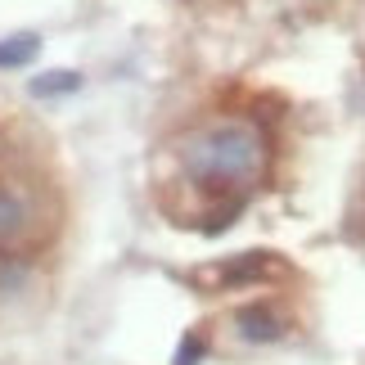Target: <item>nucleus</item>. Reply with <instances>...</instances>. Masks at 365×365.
<instances>
[{"label": "nucleus", "instance_id": "nucleus-6", "mask_svg": "<svg viewBox=\"0 0 365 365\" xmlns=\"http://www.w3.org/2000/svg\"><path fill=\"white\" fill-rule=\"evenodd\" d=\"M36 50H41L36 32H19V36H5V41H0V68H27V63L36 59Z\"/></svg>", "mask_w": 365, "mask_h": 365}, {"label": "nucleus", "instance_id": "nucleus-7", "mask_svg": "<svg viewBox=\"0 0 365 365\" xmlns=\"http://www.w3.org/2000/svg\"><path fill=\"white\" fill-rule=\"evenodd\" d=\"M81 86V77L77 73H46V77H36L32 81V95H41V100H46V95H68V91H77Z\"/></svg>", "mask_w": 365, "mask_h": 365}, {"label": "nucleus", "instance_id": "nucleus-4", "mask_svg": "<svg viewBox=\"0 0 365 365\" xmlns=\"http://www.w3.org/2000/svg\"><path fill=\"white\" fill-rule=\"evenodd\" d=\"M36 284V262L27 248H0V298H19Z\"/></svg>", "mask_w": 365, "mask_h": 365}, {"label": "nucleus", "instance_id": "nucleus-1", "mask_svg": "<svg viewBox=\"0 0 365 365\" xmlns=\"http://www.w3.org/2000/svg\"><path fill=\"white\" fill-rule=\"evenodd\" d=\"M176 158L194 185L212 194H248L266 176L271 140L248 118H217L180 140Z\"/></svg>", "mask_w": 365, "mask_h": 365}, {"label": "nucleus", "instance_id": "nucleus-5", "mask_svg": "<svg viewBox=\"0 0 365 365\" xmlns=\"http://www.w3.org/2000/svg\"><path fill=\"white\" fill-rule=\"evenodd\" d=\"M271 275V252H244V257H235L226 271H221V279L226 284H252V279Z\"/></svg>", "mask_w": 365, "mask_h": 365}, {"label": "nucleus", "instance_id": "nucleus-2", "mask_svg": "<svg viewBox=\"0 0 365 365\" xmlns=\"http://www.w3.org/2000/svg\"><path fill=\"white\" fill-rule=\"evenodd\" d=\"M41 235V199L27 180L0 176V248H27Z\"/></svg>", "mask_w": 365, "mask_h": 365}, {"label": "nucleus", "instance_id": "nucleus-8", "mask_svg": "<svg viewBox=\"0 0 365 365\" xmlns=\"http://www.w3.org/2000/svg\"><path fill=\"white\" fill-rule=\"evenodd\" d=\"M203 356V339H185L180 343V352H176V365H194Z\"/></svg>", "mask_w": 365, "mask_h": 365}, {"label": "nucleus", "instance_id": "nucleus-3", "mask_svg": "<svg viewBox=\"0 0 365 365\" xmlns=\"http://www.w3.org/2000/svg\"><path fill=\"white\" fill-rule=\"evenodd\" d=\"M230 325H235V339H240V343L266 347V343H279V339H284L289 320L279 316L271 302H248V307H240V312L230 316Z\"/></svg>", "mask_w": 365, "mask_h": 365}]
</instances>
